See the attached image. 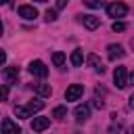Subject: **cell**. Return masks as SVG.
Masks as SVG:
<instances>
[{"label":"cell","instance_id":"cell-3","mask_svg":"<svg viewBox=\"0 0 134 134\" xmlns=\"http://www.w3.org/2000/svg\"><path fill=\"white\" fill-rule=\"evenodd\" d=\"M29 73L36 75V77H46L48 75V67L42 61H31L29 63Z\"/></svg>","mask_w":134,"mask_h":134},{"label":"cell","instance_id":"cell-16","mask_svg":"<svg viewBox=\"0 0 134 134\" xmlns=\"http://www.w3.org/2000/svg\"><path fill=\"white\" fill-rule=\"evenodd\" d=\"M15 115L17 117H21V119H27V117H31V113H29V109H27V105L25 107H15Z\"/></svg>","mask_w":134,"mask_h":134},{"label":"cell","instance_id":"cell-22","mask_svg":"<svg viewBox=\"0 0 134 134\" xmlns=\"http://www.w3.org/2000/svg\"><path fill=\"white\" fill-rule=\"evenodd\" d=\"M119 132H121V126H119V124H117V126L113 124V126H109V130H107V134H119Z\"/></svg>","mask_w":134,"mask_h":134},{"label":"cell","instance_id":"cell-2","mask_svg":"<svg viewBox=\"0 0 134 134\" xmlns=\"http://www.w3.org/2000/svg\"><path fill=\"white\" fill-rule=\"evenodd\" d=\"M126 13H128V6L124 4V2H113V4H109L107 6V15L109 17H126Z\"/></svg>","mask_w":134,"mask_h":134},{"label":"cell","instance_id":"cell-27","mask_svg":"<svg viewBox=\"0 0 134 134\" xmlns=\"http://www.w3.org/2000/svg\"><path fill=\"white\" fill-rule=\"evenodd\" d=\"M130 82L134 84V69H132V73H130Z\"/></svg>","mask_w":134,"mask_h":134},{"label":"cell","instance_id":"cell-28","mask_svg":"<svg viewBox=\"0 0 134 134\" xmlns=\"http://www.w3.org/2000/svg\"><path fill=\"white\" fill-rule=\"evenodd\" d=\"M0 2H2V4H10V0H0Z\"/></svg>","mask_w":134,"mask_h":134},{"label":"cell","instance_id":"cell-18","mask_svg":"<svg viewBox=\"0 0 134 134\" xmlns=\"http://www.w3.org/2000/svg\"><path fill=\"white\" fill-rule=\"evenodd\" d=\"M52 63H54V65H57V67H61V65H63V63H65V54H63V52H59V50H57V52H54V54H52Z\"/></svg>","mask_w":134,"mask_h":134},{"label":"cell","instance_id":"cell-29","mask_svg":"<svg viewBox=\"0 0 134 134\" xmlns=\"http://www.w3.org/2000/svg\"><path fill=\"white\" fill-rule=\"evenodd\" d=\"M128 134H134V126H132V128H130V130H128Z\"/></svg>","mask_w":134,"mask_h":134},{"label":"cell","instance_id":"cell-25","mask_svg":"<svg viewBox=\"0 0 134 134\" xmlns=\"http://www.w3.org/2000/svg\"><path fill=\"white\" fill-rule=\"evenodd\" d=\"M67 2H69V0H57V8H63Z\"/></svg>","mask_w":134,"mask_h":134},{"label":"cell","instance_id":"cell-15","mask_svg":"<svg viewBox=\"0 0 134 134\" xmlns=\"http://www.w3.org/2000/svg\"><path fill=\"white\" fill-rule=\"evenodd\" d=\"M82 61H84V54H82V50H80V48H75V50L71 52V65H73V67H80V65H82Z\"/></svg>","mask_w":134,"mask_h":134},{"label":"cell","instance_id":"cell-12","mask_svg":"<svg viewBox=\"0 0 134 134\" xmlns=\"http://www.w3.org/2000/svg\"><path fill=\"white\" fill-rule=\"evenodd\" d=\"M2 75H4L6 84H13V82H15L17 77H19V67H4Z\"/></svg>","mask_w":134,"mask_h":134},{"label":"cell","instance_id":"cell-26","mask_svg":"<svg viewBox=\"0 0 134 134\" xmlns=\"http://www.w3.org/2000/svg\"><path fill=\"white\" fill-rule=\"evenodd\" d=\"M130 107H132V109H134V94H132V96H130Z\"/></svg>","mask_w":134,"mask_h":134},{"label":"cell","instance_id":"cell-1","mask_svg":"<svg viewBox=\"0 0 134 134\" xmlns=\"http://www.w3.org/2000/svg\"><path fill=\"white\" fill-rule=\"evenodd\" d=\"M113 82H115V86H117L119 90H124V88L128 86V71H126V67H115V71H113Z\"/></svg>","mask_w":134,"mask_h":134},{"label":"cell","instance_id":"cell-6","mask_svg":"<svg viewBox=\"0 0 134 134\" xmlns=\"http://www.w3.org/2000/svg\"><path fill=\"white\" fill-rule=\"evenodd\" d=\"M48 126H50V117H44V115L34 117V121H31V130L34 132H44Z\"/></svg>","mask_w":134,"mask_h":134},{"label":"cell","instance_id":"cell-30","mask_svg":"<svg viewBox=\"0 0 134 134\" xmlns=\"http://www.w3.org/2000/svg\"><path fill=\"white\" fill-rule=\"evenodd\" d=\"M130 44H132V48H134V38H132V42H130Z\"/></svg>","mask_w":134,"mask_h":134},{"label":"cell","instance_id":"cell-14","mask_svg":"<svg viewBox=\"0 0 134 134\" xmlns=\"http://www.w3.org/2000/svg\"><path fill=\"white\" fill-rule=\"evenodd\" d=\"M27 109H29V113L42 111V109H44V100H42V98H31V100L27 103Z\"/></svg>","mask_w":134,"mask_h":134},{"label":"cell","instance_id":"cell-4","mask_svg":"<svg viewBox=\"0 0 134 134\" xmlns=\"http://www.w3.org/2000/svg\"><path fill=\"white\" fill-rule=\"evenodd\" d=\"M82 94H84V86H82V84H71V86L65 90V98H67V100H77Z\"/></svg>","mask_w":134,"mask_h":134},{"label":"cell","instance_id":"cell-9","mask_svg":"<svg viewBox=\"0 0 134 134\" xmlns=\"http://www.w3.org/2000/svg\"><path fill=\"white\" fill-rule=\"evenodd\" d=\"M73 115H75V121H86L88 117H90V107L88 105H77L75 107V111H73Z\"/></svg>","mask_w":134,"mask_h":134},{"label":"cell","instance_id":"cell-21","mask_svg":"<svg viewBox=\"0 0 134 134\" xmlns=\"http://www.w3.org/2000/svg\"><path fill=\"white\" fill-rule=\"evenodd\" d=\"M113 31H126V23L124 21H115L113 23Z\"/></svg>","mask_w":134,"mask_h":134},{"label":"cell","instance_id":"cell-23","mask_svg":"<svg viewBox=\"0 0 134 134\" xmlns=\"http://www.w3.org/2000/svg\"><path fill=\"white\" fill-rule=\"evenodd\" d=\"M92 105H94L96 109H103V107H105V103H103V100H98V98H94V103H92Z\"/></svg>","mask_w":134,"mask_h":134},{"label":"cell","instance_id":"cell-5","mask_svg":"<svg viewBox=\"0 0 134 134\" xmlns=\"http://www.w3.org/2000/svg\"><path fill=\"white\" fill-rule=\"evenodd\" d=\"M19 17H23V19H27V21H34V19L38 17V10H36V6H31V4H21V6H19Z\"/></svg>","mask_w":134,"mask_h":134},{"label":"cell","instance_id":"cell-19","mask_svg":"<svg viewBox=\"0 0 134 134\" xmlns=\"http://www.w3.org/2000/svg\"><path fill=\"white\" fill-rule=\"evenodd\" d=\"M84 4L88 8H100V6H105V0H84Z\"/></svg>","mask_w":134,"mask_h":134},{"label":"cell","instance_id":"cell-13","mask_svg":"<svg viewBox=\"0 0 134 134\" xmlns=\"http://www.w3.org/2000/svg\"><path fill=\"white\" fill-rule=\"evenodd\" d=\"M31 90L38 94V96H50L52 94V88L48 84H31Z\"/></svg>","mask_w":134,"mask_h":134},{"label":"cell","instance_id":"cell-8","mask_svg":"<svg viewBox=\"0 0 134 134\" xmlns=\"http://www.w3.org/2000/svg\"><path fill=\"white\" fill-rule=\"evenodd\" d=\"M82 23H84V27L86 29H96L98 25H100V17H96V15H84L82 17Z\"/></svg>","mask_w":134,"mask_h":134},{"label":"cell","instance_id":"cell-11","mask_svg":"<svg viewBox=\"0 0 134 134\" xmlns=\"http://www.w3.org/2000/svg\"><path fill=\"white\" fill-rule=\"evenodd\" d=\"M88 65H90V67H92V69H94L96 73H103V71H105V67H103L100 59H98V57H96L94 52H90V54H88Z\"/></svg>","mask_w":134,"mask_h":134},{"label":"cell","instance_id":"cell-7","mask_svg":"<svg viewBox=\"0 0 134 134\" xmlns=\"http://www.w3.org/2000/svg\"><path fill=\"white\" fill-rule=\"evenodd\" d=\"M2 134H21V128L10 117H4L2 119Z\"/></svg>","mask_w":134,"mask_h":134},{"label":"cell","instance_id":"cell-31","mask_svg":"<svg viewBox=\"0 0 134 134\" xmlns=\"http://www.w3.org/2000/svg\"><path fill=\"white\" fill-rule=\"evenodd\" d=\"M36 2H46V0H36Z\"/></svg>","mask_w":134,"mask_h":134},{"label":"cell","instance_id":"cell-24","mask_svg":"<svg viewBox=\"0 0 134 134\" xmlns=\"http://www.w3.org/2000/svg\"><path fill=\"white\" fill-rule=\"evenodd\" d=\"M6 96H8V86H6V84H4V86H2V98H4V100H6Z\"/></svg>","mask_w":134,"mask_h":134},{"label":"cell","instance_id":"cell-10","mask_svg":"<svg viewBox=\"0 0 134 134\" xmlns=\"http://www.w3.org/2000/svg\"><path fill=\"white\" fill-rule=\"evenodd\" d=\"M107 50H109L107 54H109V59H111V61L124 59V54H126V50H124V48H121L119 44H109V48H107Z\"/></svg>","mask_w":134,"mask_h":134},{"label":"cell","instance_id":"cell-17","mask_svg":"<svg viewBox=\"0 0 134 134\" xmlns=\"http://www.w3.org/2000/svg\"><path fill=\"white\" fill-rule=\"evenodd\" d=\"M52 117H57V119L67 117V109H65V107H54V109H52Z\"/></svg>","mask_w":134,"mask_h":134},{"label":"cell","instance_id":"cell-20","mask_svg":"<svg viewBox=\"0 0 134 134\" xmlns=\"http://www.w3.org/2000/svg\"><path fill=\"white\" fill-rule=\"evenodd\" d=\"M44 17H46L48 23H50V21H57V10H50V8H48V10L44 13Z\"/></svg>","mask_w":134,"mask_h":134}]
</instances>
